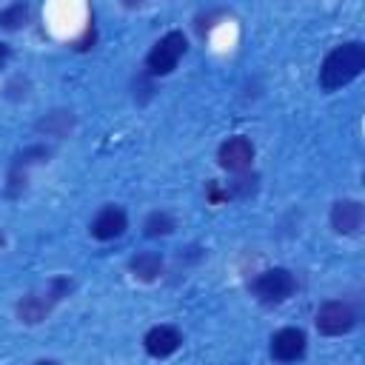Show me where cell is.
<instances>
[{"mask_svg":"<svg viewBox=\"0 0 365 365\" xmlns=\"http://www.w3.org/2000/svg\"><path fill=\"white\" fill-rule=\"evenodd\" d=\"M365 68V46L359 40H351V43H342L336 46L325 60H322V68H319V86L325 91H336L342 86H348L354 77H359Z\"/></svg>","mask_w":365,"mask_h":365,"instance_id":"cell-1","label":"cell"},{"mask_svg":"<svg viewBox=\"0 0 365 365\" xmlns=\"http://www.w3.org/2000/svg\"><path fill=\"white\" fill-rule=\"evenodd\" d=\"M297 291V279L288 268H268L251 282V294L265 305H279Z\"/></svg>","mask_w":365,"mask_h":365,"instance_id":"cell-2","label":"cell"},{"mask_svg":"<svg viewBox=\"0 0 365 365\" xmlns=\"http://www.w3.org/2000/svg\"><path fill=\"white\" fill-rule=\"evenodd\" d=\"M182 54H185V34H182V31H168L165 37H160V40L151 46V51H148V57H145V68H148V74H154V77L171 74V71L177 68V63H180Z\"/></svg>","mask_w":365,"mask_h":365,"instance_id":"cell-3","label":"cell"},{"mask_svg":"<svg viewBox=\"0 0 365 365\" xmlns=\"http://www.w3.org/2000/svg\"><path fill=\"white\" fill-rule=\"evenodd\" d=\"M66 291H71V282H68V279H51V288H48L46 294H29V297H23L20 305H17L20 319L29 322V325L40 322V319L51 311V305H54Z\"/></svg>","mask_w":365,"mask_h":365,"instance_id":"cell-4","label":"cell"},{"mask_svg":"<svg viewBox=\"0 0 365 365\" xmlns=\"http://www.w3.org/2000/svg\"><path fill=\"white\" fill-rule=\"evenodd\" d=\"M356 325V314L348 302L342 299H331L325 302L319 311H317V331L325 334V336H339V334H348L351 328Z\"/></svg>","mask_w":365,"mask_h":365,"instance_id":"cell-5","label":"cell"},{"mask_svg":"<svg viewBox=\"0 0 365 365\" xmlns=\"http://www.w3.org/2000/svg\"><path fill=\"white\" fill-rule=\"evenodd\" d=\"M217 160H220V165H222L225 171H237V174H240V171L251 168L254 145H251L248 137H228V140L220 145Z\"/></svg>","mask_w":365,"mask_h":365,"instance_id":"cell-6","label":"cell"},{"mask_svg":"<svg viewBox=\"0 0 365 365\" xmlns=\"http://www.w3.org/2000/svg\"><path fill=\"white\" fill-rule=\"evenodd\" d=\"M305 354V334L299 328H279L271 336V356L277 362H294Z\"/></svg>","mask_w":365,"mask_h":365,"instance_id":"cell-7","label":"cell"},{"mask_svg":"<svg viewBox=\"0 0 365 365\" xmlns=\"http://www.w3.org/2000/svg\"><path fill=\"white\" fill-rule=\"evenodd\" d=\"M128 220H125V211L117 208V205H106L97 211V217L91 220V237L94 240H117L123 231H125Z\"/></svg>","mask_w":365,"mask_h":365,"instance_id":"cell-8","label":"cell"},{"mask_svg":"<svg viewBox=\"0 0 365 365\" xmlns=\"http://www.w3.org/2000/svg\"><path fill=\"white\" fill-rule=\"evenodd\" d=\"M180 342H182V334H180L177 328H171V325H154V328L145 334V339H143L145 351H148L151 356H157V359L171 356V354L180 348Z\"/></svg>","mask_w":365,"mask_h":365,"instance_id":"cell-9","label":"cell"},{"mask_svg":"<svg viewBox=\"0 0 365 365\" xmlns=\"http://www.w3.org/2000/svg\"><path fill=\"white\" fill-rule=\"evenodd\" d=\"M331 225L336 234H354L362 225V202L356 200H339L331 208Z\"/></svg>","mask_w":365,"mask_h":365,"instance_id":"cell-10","label":"cell"},{"mask_svg":"<svg viewBox=\"0 0 365 365\" xmlns=\"http://www.w3.org/2000/svg\"><path fill=\"white\" fill-rule=\"evenodd\" d=\"M128 268H131V274H134L137 279L151 282V279H157V277L163 274V257L154 254V251H143V254H137V257L128 262Z\"/></svg>","mask_w":365,"mask_h":365,"instance_id":"cell-11","label":"cell"},{"mask_svg":"<svg viewBox=\"0 0 365 365\" xmlns=\"http://www.w3.org/2000/svg\"><path fill=\"white\" fill-rule=\"evenodd\" d=\"M26 20H29V3L26 0H17V3H11L9 9H3L0 11V26L3 29H20V26H26Z\"/></svg>","mask_w":365,"mask_h":365,"instance_id":"cell-12","label":"cell"},{"mask_svg":"<svg viewBox=\"0 0 365 365\" xmlns=\"http://www.w3.org/2000/svg\"><path fill=\"white\" fill-rule=\"evenodd\" d=\"M143 228H145V237H163V234L174 231V220L165 211H154V214H148Z\"/></svg>","mask_w":365,"mask_h":365,"instance_id":"cell-13","label":"cell"},{"mask_svg":"<svg viewBox=\"0 0 365 365\" xmlns=\"http://www.w3.org/2000/svg\"><path fill=\"white\" fill-rule=\"evenodd\" d=\"M145 0H123V6H128V9H137V6H143Z\"/></svg>","mask_w":365,"mask_h":365,"instance_id":"cell-14","label":"cell"},{"mask_svg":"<svg viewBox=\"0 0 365 365\" xmlns=\"http://www.w3.org/2000/svg\"><path fill=\"white\" fill-rule=\"evenodd\" d=\"M6 57H9V48H6V46H3V43H0V66H3V63H6Z\"/></svg>","mask_w":365,"mask_h":365,"instance_id":"cell-15","label":"cell"},{"mask_svg":"<svg viewBox=\"0 0 365 365\" xmlns=\"http://www.w3.org/2000/svg\"><path fill=\"white\" fill-rule=\"evenodd\" d=\"M0 245H3V237H0Z\"/></svg>","mask_w":365,"mask_h":365,"instance_id":"cell-16","label":"cell"}]
</instances>
